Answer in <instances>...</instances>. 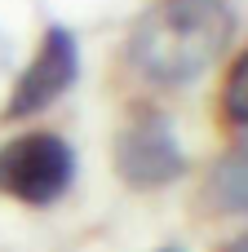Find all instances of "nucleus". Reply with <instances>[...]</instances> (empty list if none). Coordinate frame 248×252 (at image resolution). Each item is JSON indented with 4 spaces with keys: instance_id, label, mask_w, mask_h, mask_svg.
Instances as JSON below:
<instances>
[{
    "instance_id": "obj_8",
    "label": "nucleus",
    "mask_w": 248,
    "mask_h": 252,
    "mask_svg": "<svg viewBox=\"0 0 248 252\" xmlns=\"http://www.w3.org/2000/svg\"><path fill=\"white\" fill-rule=\"evenodd\" d=\"M160 252H177V248H160Z\"/></svg>"
},
{
    "instance_id": "obj_1",
    "label": "nucleus",
    "mask_w": 248,
    "mask_h": 252,
    "mask_svg": "<svg viewBox=\"0 0 248 252\" xmlns=\"http://www.w3.org/2000/svg\"><path fill=\"white\" fill-rule=\"evenodd\" d=\"M231 27L226 0H151L129 31V62L142 80L182 89L217 62Z\"/></svg>"
},
{
    "instance_id": "obj_9",
    "label": "nucleus",
    "mask_w": 248,
    "mask_h": 252,
    "mask_svg": "<svg viewBox=\"0 0 248 252\" xmlns=\"http://www.w3.org/2000/svg\"><path fill=\"white\" fill-rule=\"evenodd\" d=\"M0 49H4V44H0Z\"/></svg>"
},
{
    "instance_id": "obj_6",
    "label": "nucleus",
    "mask_w": 248,
    "mask_h": 252,
    "mask_svg": "<svg viewBox=\"0 0 248 252\" xmlns=\"http://www.w3.org/2000/svg\"><path fill=\"white\" fill-rule=\"evenodd\" d=\"M222 120L231 128H248V49L226 66V80H222Z\"/></svg>"
},
{
    "instance_id": "obj_4",
    "label": "nucleus",
    "mask_w": 248,
    "mask_h": 252,
    "mask_svg": "<svg viewBox=\"0 0 248 252\" xmlns=\"http://www.w3.org/2000/svg\"><path fill=\"white\" fill-rule=\"evenodd\" d=\"M80 75V44L67 27H49L31 53V62L22 66L9 102H4V120H31L40 111H49Z\"/></svg>"
},
{
    "instance_id": "obj_2",
    "label": "nucleus",
    "mask_w": 248,
    "mask_h": 252,
    "mask_svg": "<svg viewBox=\"0 0 248 252\" xmlns=\"http://www.w3.org/2000/svg\"><path fill=\"white\" fill-rule=\"evenodd\" d=\"M71 182H75V151L49 128L18 133L0 146V195L4 199H18L27 208H49L71 190Z\"/></svg>"
},
{
    "instance_id": "obj_5",
    "label": "nucleus",
    "mask_w": 248,
    "mask_h": 252,
    "mask_svg": "<svg viewBox=\"0 0 248 252\" xmlns=\"http://www.w3.org/2000/svg\"><path fill=\"white\" fill-rule=\"evenodd\" d=\"M200 199L209 213H222V217H244L248 213V137L213 159Z\"/></svg>"
},
{
    "instance_id": "obj_7",
    "label": "nucleus",
    "mask_w": 248,
    "mask_h": 252,
    "mask_svg": "<svg viewBox=\"0 0 248 252\" xmlns=\"http://www.w3.org/2000/svg\"><path fill=\"white\" fill-rule=\"evenodd\" d=\"M222 252H248V230H240V235H235V239H231Z\"/></svg>"
},
{
    "instance_id": "obj_3",
    "label": "nucleus",
    "mask_w": 248,
    "mask_h": 252,
    "mask_svg": "<svg viewBox=\"0 0 248 252\" xmlns=\"http://www.w3.org/2000/svg\"><path fill=\"white\" fill-rule=\"evenodd\" d=\"M115 173L133 190H160L186 173V151L177 146V133L169 115L142 111L133 124L120 128L115 137Z\"/></svg>"
}]
</instances>
